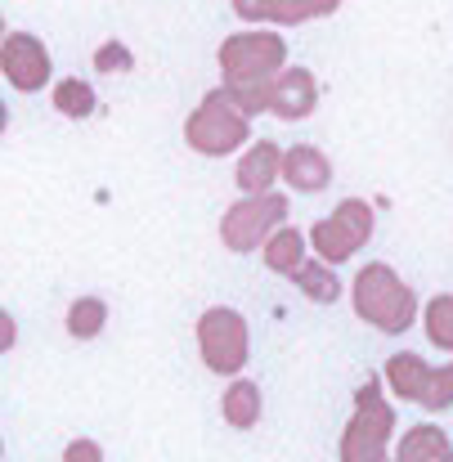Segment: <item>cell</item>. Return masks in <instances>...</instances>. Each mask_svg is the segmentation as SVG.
I'll use <instances>...</instances> for the list:
<instances>
[{
    "instance_id": "obj_1",
    "label": "cell",
    "mask_w": 453,
    "mask_h": 462,
    "mask_svg": "<svg viewBox=\"0 0 453 462\" xmlns=\"http://www.w3.org/2000/svg\"><path fill=\"white\" fill-rule=\"evenodd\" d=\"M350 306L355 314L368 323V328H377V332H386V337H400V332H409L413 323H418V292L400 279V270H391L386 261H368L359 274H355V283H350Z\"/></svg>"
},
{
    "instance_id": "obj_2",
    "label": "cell",
    "mask_w": 453,
    "mask_h": 462,
    "mask_svg": "<svg viewBox=\"0 0 453 462\" xmlns=\"http://www.w3.org/2000/svg\"><path fill=\"white\" fill-rule=\"evenodd\" d=\"M391 436H395V409L386 400V386L368 377L355 391V413L341 431L337 458L341 462H391Z\"/></svg>"
},
{
    "instance_id": "obj_3",
    "label": "cell",
    "mask_w": 453,
    "mask_h": 462,
    "mask_svg": "<svg viewBox=\"0 0 453 462\" xmlns=\"http://www.w3.org/2000/svg\"><path fill=\"white\" fill-rule=\"evenodd\" d=\"M247 135H252V117H243V113L225 99V90H207L202 104H198V108L189 113V122H184V144L202 157L234 153V149L247 144Z\"/></svg>"
},
{
    "instance_id": "obj_4",
    "label": "cell",
    "mask_w": 453,
    "mask_h": 462,
    "mask_svg": "<svg viewBox=\"0 0 453 462\" xmlns=\"http://www.w3.org/2000/svg\"><path fill=\"white\" fill-rule=\"evenodd\" d=\"M198 350H202V364L216 377H238L247 368V359H252L247 319L234 306L202 310V319H198Z\"/></svg>"
},
{
    "instance_id": "obj_5",
    "label": "cell",
    "mask_w": 453,
    "mask_h": 462,
    "mask_svg": "<svg viewBox=\"0 0 453 462\" xmlns=\"http://www.w3.org/2000/svg\"><path fill=\"white\" fill-rule=\"evenodd\" d=\"M279 225H288V198L265 189V193H243L225 216H220V243L234 256L256 252Z\"/></svg>"
},
{
    "instance_id": "obj_6",
    "label": "cell",
    "mask_w": 453,
    "mask_h": 462,
    "mask_svg": "<svg viewBox=\"0 0 453 462\" xmlns=\"http://www.w3.org/2000/svg\"><path fill=\"white\" fill-rule=\"evenodd\" d=\"M373 225H377V220H373V207H368L364 198H341L332 216L314 220V229L305 234V243L314 247L319 261L346 265V261H355V252L373 238Z\"/></svg>"
},
{
    "instance_id": "obj_7",
    "label": "cell",
    "mask_w": 453,
    "mask_h": 462,
    "mask_svg": "<svg viewBox=\"0 0 453 462\" xmlns=\"http://www.w3.org/2000/svg\"><path fill=\"white\" fill-rule=\"evenodd\" d=\"M288 63V41L270 27H247L220 41V77L225 81H270Z\"/></svg>"
},
{
    "instance_id": "obj_8",
    "label": "cell",
    "mask_w": 453,
    "mask_h": 462,
    "mask_svg": "<svg viewBox=\"0 0 453 462\" xmlns=\"http://www.w3.org/2000/svg\"><path fill=\"white\" fill-rule=\"evenodd\" d=\"M0 72L18 95H36L41 86H50L54 63H50L45 41L32 32H5L0 36Z\"/></svg>"
},
{
    "instance_id": "obj_9",
    "label": "cell",
    "mask_w": 453,
    "mask_h": 462,
    "mask_svg": "<svg viewBox=\"0 0 453 462\" xmlns=\"http://www.w3.org/2000/svg\"><path fill=\"white\" fill-rule=\"evenodd\" d=\"M314 108H319V81H314V72L283 63L270 77V108L265 113H274L279 122H305Z\"/></svg>"
},
{
    "instance_id": "obj_10",
    "label": "cell",
    "mask_w": 453,
    "mask_h": 462,
    "mask_svg": "<svg viewBox=\"0 0 453 462\" xmlns=\"http://www.w3.org/2000/svg\"><path fill=\"white\" fill-rule=\"evenodd\" d=\"M341 0H234V14L243 23H274V27H301L314 18L337 14Z\"/></svg>"
},
{
    "instance_id": "obj_11",
    "label": "cell",
    "mask_w": 453,
    "mask_h": 462,
    "mask_svg": "<svg viewBox=\"0 0 453 462\" xmlns=\"http://www.w3.org/2000/svg\"><path fill=\"white\" fill-rule=\"evenodd\" d=\"M279 180H283L292 193H323V189L332 184V162H328L323 149H314V144H292V149H283Z\"/></svg>"
},
{
    "instance_id": "obj_12",
    "label": "cell",
    "mask_w": 453,
    "mask_h": 462,
    "mask_svg": "<svg viewBox=\"0 0 453 462\" xmlns=\"http://www.w3.org/2000/svg\"><path fill=\"white\" fill-rule=\"evenodd\" d=\"M427 377H431V364L413 350H400L382 364V386L400 400V404H418L422 391H427Z\"/></svg>"
},
{
    "instance_id": "obj_13",
    "label": "cell",
    "mask_w": 453,
    "mask_h": 462,
    "mask_svg": "<svg viewBox=\"0 0 453 462\" xmlns=\"http://www.w3.org/2000/svg\"><path fill=\"white\" fill-rule=\"evenodd\" d=\"M279 162H283V149H279L274 140H256L247 153L238 157V171H234L238 189H243V193H265V189H274Z\"/></svg>"
},
{
    "instance_id": "obj_14",
    "label": "cell",
    "mask_w": 453,
    "mask_h": 462,
    "mask_svg": "<svg viewBox=\"0 0 453 462\" xmlns=\"http://www.w3.org/2000/svg\"><path fill=\"white\" fill-rule=\"evenodd\" d=\"M449 431L436 422H418L400 436V449L391 454V462H445L449 458Z\"/></svg>"
},
{
    "instance_id": "obj_15",
    "label": "cell",
    "mask_w": 453,
    "mask_h": 462,
    "mask_svg": "<svg viewBox=\"0 0 453 462\" xmlns=\"http://www.w3.org/2000/svg\"><path fill=\"white\" fill-rule=\"evenodd\" d=\"M261 409H265L261 386L247 382V377H234V382L225 386V395H220V413H225V422H229L234 431H252V427L261 422Z\"/></svg>"
},
{
    "instance_id": "obj_16",
    "label": "cell",
    "mask_w": 453,
    "mask_h": 462,
    "mask_svg": "<svg viewBox=\"0 0 453 462\" xmlns=\"http://www.w3.org/2000/svg\"><path fill=\"white\" fill-rule=\"evenodd\" d=\"M305 247H310V243H305V234L297 225H279V229L261 243V261H265V270H274V274L288 279L305 261Z\"/></svg>"
},
{
    "instance_id": "obj_17",
    "label": "cell",
    "mask_w": 453,
    "mask_h": 462,
    "mask_svg": "<svg viewBox=\"0 0 453 462\" xmlns=\"http://www.w3.org/2000/svg\"><path fill=\"white\" fill-rule=\"evenodd\" d=\"M288 279L301 288L314 306H337V301H341V279H337V265H328V261H319V256H314V261L305 256V261L292 270V274H288Z\"/></svg>"
},
{
    "instance_id": "obj_18",
    "label": "cell",
    "mask_w": 453,
    "mask_h": 462,
    "mask_svg": "<svg viewBox=\"0 0 453 462\" xmlns=\"http://www.w3.org/2000/svg\"><path fill=\"white\" fill-rule=\"evenodd\" d=\"M63 328H68V337H77V341H95V337L108 328V301H104V297H77V301L68 306Z\"/></svg>"
},
{
    "instance_id": "obj_19",
    "label": "cell",
    "mask_w": 453,
    "mask_h": 462,
    "mask_svg": "<svg viewBox=\"0 0 453 462\" xmlns=\"http://www.w3.org/2000/svg\"><path fill=\"white\" fill-rule=\"evenodd\" d=\"M54 108L63 113V117H72V122H86L95 108H99V95H95V86L90 81H81V77H63V81H54Z\"/></svg>"
},
{
    "instance_id": "obj_20",
    "label": "cell",
    "mask_w": 453,
    "mask_h": 462,
    "mask_svg": "<svg viewBox=\"0 0 453 462\" xmlns=\"http://www.w3.org/2000/svg\"><path fill=\"white\" fill-rule=\"evenodd\" d=\"M418 314H422L427 341H431L436 350H453V292H440V297H431V301L418 310Z\"/></svg>"
},
{
    "instance_id": "obj_21",
    "label": "cell",
    "mask_w": 453,
    "mask_h": 462,
    "mask_svg": "<svg viewBox=\"0 0 453 462\" xmlns=\"http://www.w3.org/2000/svg\"><path fill=\"white\" fill-rule=\"evenodd\" d=\"M220 90L243 117H256L270 108V81H225Z\"/></svg>"
},
{
    "instance_id": "obj_22",
    "label": "cell",
    "mask_w": 453,
    "mask_h": 462,
    "mask_svg": "<svg viewBox=\"0 0 453 462\" xmlns=\"http://www.w3.org/2000/svg\"><path fill=\"white\" fill-rule=\"evenodd\" d=\"M427 413H445L453 409V364L445 368H431V377H427V391H422V400H418Z\"/></svg>"
},
{
    "instance_id": "obj_23",
    "label": "cell",
    "mask_w": 453,
    "mask_h": 462,
    "mask_svg": "<svg viewBox=\"0 0 453 462\" xmlns=\"http://www.w3.org/2000/svg\"><path fill=\"white\" fill-rule=\"evenodd\" d=\"M135 68V54L122 45V41H104L99 50H95V72H104V77H126Z\"/></svg>"
},
{
    "instance_id": "obj_24",
    "label": "cell",
    "mask_w": 453,
    "mask_h": 462,
    "mask_svg": "<svg viewBox=\"0 0 453 462\" xmlns=\"http://www.w3.org/2000/svg\"><path fill=\"white\" fill-rule=\"evenodd\" d=\"M63 462H104V449L95 445V440H68V449H63Z\"/></svg>"
},
{
    "instance_id": "obj_25",
    "label": "cell",
    "mask_w": 453,
    "mask_h": 462,
    "mask_svg": "<svg viewBox=\"0 0 453 462\" xmlns=\"http://www.w3.org/2000/svg\"><path fill=\"white\" fill-rule=\"evenodd\" d=\"M14 341H18V323H14V314H9V310H0V355H5V350H14Z\"/></svg>"
},
{
    "instance_id": "obj_26",
    "label": "cell",
    "mask_w": 453,
    "mask_h": 462,
    "mask_svg": "<svg viewBox=\"0 0 453 462\" xmlns=\"http://www.w3.org/2000/svg\"><path fill=\"white\" fill-rule=\"evenodd\" d=\"M5 126H9V108H5V99H0V135H5Z\"/></svg>"
},
{
    "instance_id": "obj_27",
    "label": "cell",
    "mask_w": 453,
    "mask_h": 462,
    "mask_svg": "<svg viewBox=\"0 0 453 462\" xmlns=\"http://www.w3.org/2000/svg\"><path fill=\"white\" fill-rule=\"evenodd\" d=\"M0 36H5V18H0Z\"/></svg>"
},
{
    "instance_id": "obj_28",
    "label": "cell",
    "mask_w": 453,
    "mask_h": 462,
    "mask_svg": "<svg viewBox=\"0 0 453 462\" xmlns=\"http://www.w3.org/2000/svg\"><path fill=\"white\" fill-rule=\"evenodd\" d=\"M445 462H453V449H449V458H445Z\"/></svg>"
},
{
    "instance_id": "obj_29",
    "label": "cell",
    "mask_w": 453,
    "mask_h": 462,
    "mask_svg": "<svg viewBox=\"0 0 453 462\" xmlns=\"http://www.w3.org/2000/svg\"><path fill=\"white\" fill-rule=\"evenodd\" d=\"M0 454H5V445H0Z\"/></svg>"
}]
</instances>
